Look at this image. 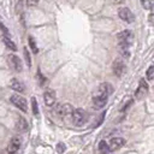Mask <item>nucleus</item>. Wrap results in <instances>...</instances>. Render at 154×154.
I'll return each mask as SVG.
<instances>
[{
    "label": "nucleus",
    "instance_id": "f3484780",
    "mask_svg": "<svg viewBox=\"0 0 154 154\" xmlns=\"http://www.w3.org/2000/svg\"><path fill=\"white\" fill-rule=\"evenodd\" d=\"M28 43H29V47H30V49L32 51V53H34V54H37V53H38V48H37L36 42H35V40H34L32 36H29V37H28Z\"/></svg>",
    "mask_w": 154,
    "mask_h": 154
},
{
    "label": "nucleus",
    "instance_id": "7ed1b4c3",
    "mask_svg": "<svg viewBox=\"0 0 154 154\" xmlns=\"http://www.w3.org/2000/svg\"><path fill=\"white\" fill-rule=\"evenodd\" d=\"M118 38V47L119 48H129L132 41V34L129 30H124L117 35Z\"/></svg>",
    "mask_w": 154,
    "mask_h": 154
},
{
    "label": "nucleus",
    "instance_id": "6e6552de",
    "mask_svg": "<svg viewBox=\"0 0 154 154\" xmlns=\"http://www.w3.org/2000/svg\"><path fill=\"white\" fill-rule=\"evenodd\" d=\"M118 16H119L120 19H123V20L126 22V23H132V22L135 20L134 13H132V12L130 11V8H128V7H122V8H119Z\"/></svg>",
    "mask_w": 154,
    "mask_h": 154
},
{
    "label": "nucleus",
    "instance_id": "f03ea898",
    "mask_svg": "<svg viewBox=\"0 0 154 154\" xmlns=\"http://www.w3.org/2000/svg\"><path fill=\"white\" fill-rule=\"evenodd\" d=\"M73 111L75 109L71 103H60L55 108V114H57V117H59L64 120H72Z\"/></svg>",
    "mask_w": 154,
    "mask_h": 154
},
{
    "label": "nucleus",
    "instance_id": "9d476101",
    "mask_svg": "<svg viewBox=\"0 0 154 154\" xmlns=\"http://www.w3.org/2000/svg\"><path fill=\"white\" fill-rule=\"evenodd\" d=\"M147 91H148V84H147V82L144 79H141L140 83H138V87H137V89L135 91V97L137 100H141L147 94Z\"/></svg>",
    "mask_w": 154,
    "mask_h": 154
},
{
    "label": "nucleus",
    "instance_id": "5701e85b",
    "mask_svg": "<svg viewBox=\"0 0 154 154\" xmlns=\"http://www.w3.org/2000/svg\"><path fill=\"white\" fill-rule=\"evenodd\" d=\"M0 30L2 31V34H4V35H6V36H10V32H8L7 28H6V26H5V25H4L1 22H0Z\"/></svg>",
    "mask_w": 154,
    "mask_h": 154
},
{
    "label": "nucleus",
    "instance_id": "4be33fe9",
    "mask_svg": "<svg viewBox=\"0 0 154 154\" xmlns=\"http://www.w3.org/2000/svg\"><path fill=\"white\" fill-rule=\"evenodd\" d=\"M38 2H40V0H26V5H28L29 7L36 6V5H38Z\"/></svg>",
    "mask_w": 154,
    "mask_h": 154
},
{
    "label": "nucleus",
    "instance_id": "6ab92c4d",
    "mask_svg": "<svg viewBox=\"0 0 154 154\" xmlns=\"http://www.w3.org/2000/svg\"><path fill=\"white\" fill-rule=\"evenodd\" d=\"M24 58H25V63H26V65L30 67L31 66V59H30V54H29V51H28V48L26 47H24Z\"/></svg>",
    "mask_w": 154,
    "mask_h": 154
},
{
    "label": "nucleus",
    "instance_id": "0eeeda50",
    "mask_svg": "<svg viewBox=\"0 0 154 154\" xmlns=\"http://www.w3.org/2000/svg\"><path fill=\"white\" fill-rule=\"evenodd\" d=\"M20 144H22V137L20 136L12 137V140L10 141V143L7 146V153L8 154H16L18 152V149L20 148Z\"/></svg>",
    "mask_w": 154,
    "mask_h": 154
},
{
    "label": "nucleus",
    "instance_id": "a211bd4d",
    "mask_svg": "<svg viewBox=\"0 0 154 154\" xmlns=\"http://www.w3.org/2000/svg\"><path fill=\"white\" fill-rule=\"evenodd\" d=\"M31 108H32L34 116H38V105L35 97H31Z\"/></svg>",
    "mask_w": 154,
    "mask_h": 154
},
{
    "label": "nucleus",
    "instance_id": "39448f33",
    "mask_svg": "<svg viewBox=\"0 0 154 154\" xmlns=\"http://www.w3.org/2000/svg\"><path fill=\"white\" fill-rule=\"evenodd\" d=\"M10 101L12 102L13 106H16L17 108H19L20 111L28 112V102H26V100H25L23 96H20L19 94H13V95H11V96H10Z\"/></svg>",
    "mask_w": 154,
    "mask_h": 154
},
{
    "label": "nucleus",
    "instance_id": "2eb2a0df",
    "mask_svg": "<svg viewBox=\"0 0 154 154\" xmlns=\"http://www.w3.org/2000/svg\"><path fill=\"white\" fill-rule=\"evenodd\" d=\"M2 41H4V43L6 45V47H7V48H10V49H11V51H13V52H16V51H17V47H16L14 42L10 38V36L4 35V36H2Z\"/></svg>",
    "mask_w": 154,
    "mask_h": 154
},
{
    "label": "nucleus",
    "instance_id": "f8f14e48",
    "mask_svg": "<svg viewBox=\"0 0 154 154\" xmlns=\"http://www.w3.org/2000/svg\"><path fill=\"white\" fill-rule=\"evenodd\" d=\"M124 144H125V140L124 138H122V137H114L109 142V149L111 150H117V149L122 148Z\"/></svg>",
    "mask_w": 154,
    "mask_h": 154
},
{
    "label": "nucleus",
    "instance_id": "aec40b11",
    "mask_svg": "<svg viewBox=\"0 0 154 154\" xmlns=\"http://www.w3.org/2000/svg\"><path fill=\"white\" fill-rule=\"evenodd\" d=\"M65 149H66V147H65V144H64L63 142H59V143L57 144V152H58L59 154L64 153V152H65Z\"/></svg>",
    "mask_w": 154,
    "mask_h": 154
},
{
    "label": "nucleus",
    "instance_id": "f257e3e1",
    "mask_svg": "<svg viewBox=\"0 0 154 154\" xmlns=\"http://www.w3.org/2000/svg\"><path fill=\"white\" fill-rule=\"evenodd\" d=\"M109 93H111V85L108 83H101L99 85L97 91L93 97V106L95 109H101L107 103Z\"/></svg>",
    "mask_w": 154,
    "mask_h": 154
},
{
    "label": "nucleus",
    "instance_id": "1a4fd4ad",
    "mask_svg": "<svg viewBox=\"0 0 154 154\" xmlns=\"http://www.w3.org/2000/svg\"><path fill=\"white\" fill-rule=\"evenodd\" d=\"M43 101L46 103L47 107H52L54 106L55 101H57V97H55V91L53 89H47L45 93H43Z\"/></svg>",
    "mask_w": 154,
    "mask_h": 154
},
{
    "label": "nucleus",
    "instance_id": "9b49d317",
    "mask_svg": "<svg viewBox=\"0 0 154 154\" xmlns=\"http://www.w3.org/2000/svg\"><path fill=\"white\" fill-rule=\"evenodd\" d=\"M112 69H113V73L117 76V77H122V75L124 73V70H125V65H124V61L122 59H116L113 61V65H112Z\"/></svg>",
    "mask_w": 154,
    "mask_h": 154
},
{
    "label": "nucleus",
    "instance_id": "ddd939ff",
    "mask_svg": "<svg viewBox=\"0 0 154 154\" xmlns=\"http://www.w3.org/2000/svg\"><path fill=\"white\" fill-rule=\"evenodd\" d=\"M10 87H11L13 90L18 91V93H23V91L25 90L24 83H23V82H20L19 79H17V78L11 79V82H10Z\"/></svg>",
    "mask_w": 154,
    "mask_h": 154
},
{
    "label": "nucleus",
    "instance_id": "20e7f679",
    "mask_svg": "<svg viewBox=\"0 0 154 154\" xmlns=\"http://www.w3.org/2000/svg\"><path fill=\"white\" fill-rule=\"evenodd\" d=\"M88 120V113L82 109V108H77L73 111V114H72V123L76 125V126H82L87 123Z\"/></svg>",
    "mask_w": 154,
    "mask_h": 154
},
{
    "label": "nucleus",
    "instance_id": "dca6fc26",
    "mask_svg": "<svg viewBox=\"0 0 154 154\" xmlns=\"http://www.w3.org/2000/svg\"><path fill=\"white\" fill-rule=\"evenodd\" d=\"M111 149H109V144L106 142V141H100V143H99V152H100V154H107L108 152H109Z\"/></svg>",
    "mask_w": 154,
    "mask_h": 154
},
{
    "label": "nucleus",
    "instance_id": "b1692460",
    "mask_svg": "<svg viewBox=\"0 0 154 154\" xmlns=\"http://www.w3.org/2000/svg\"><path fill=\"white\" fill-rule=\"evenodd\" d=\"M148 19H149V23H150L152 25H154V13H150V14L148 16Z\"/></svg>",
    "mask_w": 154,
    "mask_h": 154
},
{
    "label": "nucleus",
    "instance_id": "423d86ee",
    "mask_svg": "<svg viewBox=\"0 0 154 154\" xmlns=\"http://www.w3.org/2000/svg\"><path fill=\"white\" fill-rule=\"evenodd\" d=\"M7 63H8V65H10L16 72H22V70H23V64H22V60H20L16 54H8V55H7Z\"/></svg>",
    "mask_w": 154,
    "mask_h": 154
},
{
    "label": "nucleus",
    "instance_id": "412c9836",
    "mask_svg": "<svg viewBox=\"0 0 154 154\" xmlns=\"http://www.w3.org/2000/svg\"><path fill=\"white\" fill-rule=\"evenodd\" d=\"M147 78L148 79H153L154 78V66H150L148 70H147Z\"/></svg>",
    "mask_w": 154,
    "mask_h": 154
},
{
    "label": "nucleus",
    "instance_id": "393cba45",
    "mask_svg": "<svg viewBox=\"0 0 154 154\" xmlns=\"http://www.w3.org/2000/svg\"><path fill=\"white\" fill-rule=\"evenodd\" d=\"M108 1L112 2V4H114V5H119V4H123L124 0H108Z\"/></svg>",
    "mask_w": 154,
    "mask_h": 154
},
{
    "label": "nucleus",
    "instance_id": "4468645a",
    "mask_svg": "<svg viewBox=\"0 0 154 154\" xmlns=\"http://www.w3.org/2000/svg\"><path fill=\"white\" fill-rule=\"evenodd\" d=\"M16 130L18 132H24L28 130V123L26 120L23 118V117H19L17 118V122H16Z\"/></svg>",
    "mask_w": 154,
    "mask_h": 154
}]
</instances>
